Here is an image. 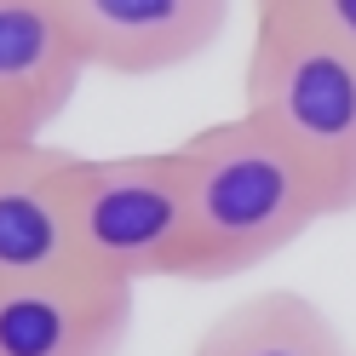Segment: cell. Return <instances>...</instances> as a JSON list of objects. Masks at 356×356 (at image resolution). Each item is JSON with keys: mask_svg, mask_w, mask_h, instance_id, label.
Masks as SVG:
<instances>
[{"mask_svg": "<svg viewBox=\"0 0 356 356\" xmlns=\"http://www.w3.org/2000/svg\"><path fill=\"white\" fill-rule=\"evenodd\" d=\"M178 149L190 190V282H230L322 225L327 195L310 167L253 115L213 121Z\"/></svg>", "mask_w": 356, "mask_h": 356, "instance_id": "obj_1", "label": "cell"}, {"mask_svg": "<svg viewBox=\"0 0 356 356\" xmlns=\"http://www.w3.org/2000/svg\"><path fill=\"white\" fill-rule=\"evenodd\" d=\"M241 115L310 167L327 213H356V58L287 6H253Z\"/></svg>", "mask_w": 356, "mask_h": 356, "instance_id": "obj_2", "label": "cell"}, {"mask_svg": "<svg viewBox=\"0 0 356 356\" xmlns=\"http://www.w3.org/2000/svg\"><path fill=\"white\" fill-rule=\"evenodd\" d=\"M81 264L121 282H190V190L178 149L75 161Z\"/></svg>", "mask_w": 356, "mask_h": 356, "instance_id": "obj_3", "label": "cell"}, {"mask_svg": "<svg viewBox=\"0 0 356 356\" xmlns=\"http://www.w3.org/2000/svg\"><path fill=\"white\" fill-rule=\"evenodd\" d=\"M138 287L104 270L0 282V356H121Z\"/></svg>", "mask_w": 356, "mask_h": 356, "instance_id": "obj_4", "label": "cell"}, {"mask_svg": "<svg viewBox=\"0 0 356 356\" xmlns=\"http://www.w3.org/2000/svg\"><path fill=\"white\" fill-rule=\"evenodd\" d=\"M86 70L167 75L202 58L230 24V0H52Z\"/></svg>", "mask_w": 356, "mask_h": 356, "instance_id": "obj_5", "label": "cell"}, {"mask_svg": "<svg viewBox=\"0 0 356 356\" xmlns=\"http://www.w3.org/2000/svg\"><path fill=\"white\" fill-rule=\"evenodd\" d=\"M75 161V149H58L47 138L0 161V282L81 270Z\"/></svg>", "mask_w": 356, "mask_h": 356, "instance_id": "obj_6", "label": "cell"}, {"mask_svg": "<svg viewBox=\"0 0 356 356\" xmlns=\"http://www.w3.org/2000/svg\"><path fill=\"white\" fill-rule=\"evenodd\" d=\"M92 75L52 0H0V104L47 132Z\"/></svg>", "mask_w": 356, "mask_h": 356, "instance_id": "obj_7", "label": "cell"}, {"mask_svg": "<svg viewBox=\"0 0 356 356\" xmlns=\"http://www.w3.org/2000/svg\"><path fill=\"white\" fill-rule=\"evenodd\" d=\"M190 356H350V345L310 293L264 287L213 316Z\"/></svg>", "mask_w": 356, "mask_h": 356, "instance_id": "obj_8", "label": "cell"}, {"mask_svg": "<svg viewBox=\"0 0 356 356\" xmlns=\"http://www.w3.org/2000/svg\"><path fill=\"white\" fill-rule=\"evenodd\" d=\"M253 6H287V12H299L305 24H316L322 35H333L356 58V0H253Z\"/></svg>", "mask_w": 356, "mask_h": 356, "instance_id": "obj_9", "label": "cell"}, {"mask_svg": "<svg viewBox=\"0 0 356 356\" xmlns=\"http://www.w3.org/2000/svg\"><path fill=\"white\" fill-rule=\"evenodd\" d=\"M35 138H40V127L24 121L12 104H0V161H12V155H17V149H29Z\"/></svg>", "mask_w": 356, "mask_h": 356, "instance_id": "obj_10", "label": "cell"}]
</instances>
